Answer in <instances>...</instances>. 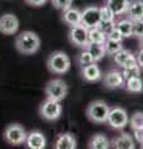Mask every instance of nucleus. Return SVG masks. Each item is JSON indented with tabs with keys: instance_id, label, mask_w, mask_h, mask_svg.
Segmentation results:
<instances>
[{
	"instance_id": "1",
	"label": "nucleus",
	"mask_w": 143,
	"mask_h": 149,
	"mask_svg": "<svg viewBox=\"0 0 143 149\" xmlns=\"http://www.w3.org/2000/svg\"><path fill=\"white\" fill-rule=\"evenodd\" d=\"M41 46L39 35L34 31H22L15 39V49L22 55H34Z\"/></svg>"
},
{
	"instance_id": "2",
	"label": "nucleus",
	"mask_w": 143,
	"mask_h": 149,
	"mask_svg": "<svg viewBox=\"0 0 143 149\" xmlns=\"http://www.w3.org/2000/svg\"><path fill=\"white\" fill-rule=\"evenodd\" d=\"M46 66L51 73L63 74L71 68V60L63 51H55L47 57Z\"/></svg>"
},
{
	"instance_id": "3",
	"label": "nucleus",
	"mask_w": 143,
	"mask_h": 149,
	"mask_svg": "<svg viewBox=\"0 0 143 149\" xmlns=\"http://www.w3.org/2000/svg\"><path fill=\"white\" fill-rule=\"evenodd\" d=\"M110 112V106L102 100L92 101L86 108V116L91 122L96 124L106 123Z\"/></svg>"
},
{
	"instance_id": "4",
	"label": "nucleus",
	"mask_w": 143,
	"mask_h": 149,
	"mask_svg": "<svg viewBox=\"0 0 143 149\" xmlns=\"http://www.w3.org/2000/svg\"><path fill=\"white\" fill-rule=\"evenodd\" d=\"M68 92V87L65 81L61 78H54V80L49 81L45 86V95L47 100H54L61 102L62 100L66 98Z\"/></svg>"
},
{
	"instance_id": "5",
	"label": "nucleus",
	"mask_w": 143,
	"mask_h": 149,
	"mask_svg": "<svg viewBox=\"0 0 143 149\" xmlns=\"http://www.w3.org/2000/svg\"><path fill=\"white\" fill-rule=\"evenodd\" d=\"M39 113H40V117L43 119L47 120V122H55V120H57L60 117H61L62 106L60 104L59 101L46 98V101H44L40 106Z\"/></svg>"
},
{
	"instance_id": "6",
	"label": "nucleus",
	"mask_w": 143,
	"mask_h": 149,
	"mask_svg": "<svg viewBox=\"0 0 143 149\" xmlns=\"http://www.w3.org/2000/svg\"><path fill=\"white\" fill-rule=\"evenodd\" d=\"M26 130L19 123H11L4 130V141L10 146H20L25 143Z\"/></svg>"
},
{
	"instance_id": "7",
	"label": "nucleus",
	"mask_w": 143,
	"mask_h": 149,
	"mask_svg": "<svg viewBox=\"0 0 143 149\" xmlns=\"http://www.w3.org/2000/svg\"><path fill=\"white\" fill-rule=\"evenodd\" d=\"M68 40H70V42L72 45L81 49H85L87 44H89V29L85 27L82 24L70 26Z\"/></svg>"
},
{
	"instance_id": "8",
	"label": "nucleus",
	"mask_w": 143,
	"mask_h": 149,
	"mask_svg": "<svg viewBox=\"0 0 143 149\" xmlns=\"http://www.w3.org/2000/svg\"><path fill=\"white\" fill-rule=\"evenodd\" d=\"M111 128L113 129H123L128 124V116L127 112L124 111L122 107H113L110 108L107 120H106Z\"/></svg>"
},
{
	"instance_id": "9",
	"label": "nucleus",
	"mask_w": 143,
	"mask_h": 149,
	"mask_svg": "<svg viewBox=\"0 0 143 149\" xmlns=\"http://www.w3.org/2000/svg\"><path fill=\"white\" fill-rule=\"evenodd\" d=\"M101 21L100 16V8L91 5L81 10V24L87 29H92V27H97Z\"/></svg>"
},
{
	"instance_id": "10",
	"label": "nucleus",
	"mask_w": 143,
	"mask_h": 149,
	"mask_svg": "<svg viewBox=\"0 0 143 149\" xmlns=\"http://www.w3.org/2000/svg\"><path fill=\"white\" fill-rule=\"evenodd\" d=\"M19 30V19L14 14H4L0 16V32L4 35H14Z\"/></svg>"
},
{
	"instance_id": "11",
	"label": "nucleus",
	"mask_w": 143,
	"mask_h": 149,
	"mask_svg": "<svg viewBox=\"0 0 143 149\" xmlns=\"http://www.w3.org/2000/svg\"><path fill=\"white\" fill-rule=\"evenodd\" d=\"M103 78V85L106 88L110 90H114V88H121L124 85V78L121 71L118 70H111V71L106 72Z\"/></svg>"
},
{
	"instance_id": "12",
	"label": "nucleus",
	"mask_w": 143,
	"mask_h": 149,
	"mask_svg": "<svg viewBox=\"0 0 143 149\" xmlns=\"http://www.w3.org/2000/svg\"><path fill=\"white\" fill-rule=\"evenodd\" d=\"M25 144L30 149H44L46 148V138L40 130H31L26 134Z\"/></svg>"
},
{
	"instance_id": "13",
	"label": "nucleus",
	"mask_w": 143,
	"mask_h": 149,
	"mask_svg": "<svg viewBox=\"0 0 143 149\" xmlns=\"http://www.w3.org/2000/svg\"><path fill=\"white\" fill-rule=\"evenodd\" d=\"M81 76L87 82H97L102 78V71L100 66L96 62H92L90 65L81 67Z\"/></svg>"
},
{
	"instance_id": "14",
	"label": "nucleus",
	"mask_w": 143,
	"mask_h": 149,
	"mask_svg": "<svg viewBox=\"0 0 143 149\" xmlns=\"http://www.w3.org/2000/svg\"><path fill=\"white\" fill-rule=\"evenodd\" d=\"M110 147L116 149H135V139L131 134L121 133L110 142Z\"/></svg>"
},
{
	"instance_id": "15",
	"label": "nucleus",
	"mask_w": 143,
	"mask_h": 149,
	"mask_svg": "<svg viewBox=\"0 0 143 149\" xmlns=\"http://www.w3.org/2000/svg\"><path fill=\"white\" fill-rule=\"evenodd\" d=\"M77 142L76 138L71 133H61L56 138L55 148L56 149H76Z\"/></svg>"
},
{
	"instance_id": "16",
	"label": "nucleus",
	"mask_w": 143,
	"mask_h": 149,
	"mask_svg": "<svg viewBox=\"0 0 143 149\" xmlns=\"http://www.w3.org/2000/svg\"><path fill=\"white\" fill-rule=\"evenodd\" d=\"M62 21L68 26L81 24V10L77 8H68L62 11Z\"/></svg>"
},
{
	"instance_id": "17",
	"label": "nucleus",
	"mask_w": 143,
	"mask_h": 149,
	"mask_svg": "<svg viewBox=\"0 0 143 149\" xmlns=\"http://www.w3.org/2000/svg\"><path fill=\"white\" fill-rule=\"evenodd\" d=\"M126 15L131 20H140L143 19V3L142 0H131L128 3Z\"/></svg>"
},
{
	"instance_id": "18",
	"label": "nucleus",
	"mask_w": 143,
	"mask_h": 149,
	"mask_svg": "<svg viewBox=\"0 0 143 149\" xmlns=\"http://www.w3.org/2000/svg\"><path fill=\"white\" fill-rule=\"evenodd\" d=\"M128 3L130 0H106V6H108L112 10L114 16H119L126 14Z\"/></svg>"
},
{
	"instance_id": "19",
	"label": "nucleus",
	"mask_w": 143,
	"mask_h": 149,
	"mask_svg": "<svg viewBox=\"0 0 143 149\" xmlns=\"http://www.w3.org/2000/svg\"><path fill=\"white\" fill-rule=\"evenodd\" d=\"M126 83H124V87L126 90L131 93H141L143 92V80L140 76H132L126 78Z\"/></svg>"
},
{
	"instance_id": "20",
	"label": "nucleus",
	"mask_w": 143,
	"mask_h": 149,
	"mask_svg": "<svg viewBox=\"0 0 143 149\" xmlns=\"http://www.w3.org/2000/svg\"><path fill=\"white\" fill-rule=\"evenodd\" d=\"M89 148L91 149H108L110 148V141L107 137L102 133H97L93 137H91L89 142Z\"/></svg>"
},
{
	"instance_id": "21",
	"label": "nucleus",
	"mask_w": 143,
	"mask_h": 149,
	"mask_svg": "<svg viewBox=\"0 0 143 149\" xmlns=\"http://www.w3.org/2000/svg\"><path fill=\"white\" fill-rule=\"evenodd\" d=\"M89 52L91 54L92 58L95 62L101 61L105 56H106V51H105V46L103 44H93V42H89L87 46L85 47Z\"/></svg>"
},
{
	"instance_id": "22",
	"label": "nucleus",
	"mask_w": 143,
	"mask_h": 149,
	"mask_svg": "<svg viewBox=\"0 0 143 149\" xmlns=\"http://www.w3.org/2000/svg\"><path fill=\"white\" fill-rule=\"evenodd\" d=\"M116 29L123 36V39H128V37L132 36V20L128 17L121 19L116 22Z\"/></svg>"
},
{
	"instance_id": "23",
	"label": "nucleus",
	"mask_w": 143,
	"mask_h": 149,
	"mask_svg": "<svg viewBox=\"0 0 143 149\" xmlns=\"http://www.w3.org/2000/svg\"><path fill=\"white\" fill-rule=\"evenodd\" d=\"M106 34L100 30L98 27H92L89 29V42H93V44H103L106 41Z\"/></svg>"
},
{
	"instance_id": "24",
	"label": "nucleus",
	"mask_w": 143,
	"mask_h": 149,
	"mask_svg": "<svg viewBox=\"0 0 143 149\" xmlns=\"http://www.w3.org/2000/svg\"><path fill=\"white\" fill-rule=\"evenodd\" d=\"M103 46H105L106 55H113V54H116L117 51L123 49L122 41H114L111 39H106V41L103 42Z\"/></svg>"
},
{
	"instance_id": "25",
	"label": "nucleus",
	"mask_w": 143,
	"mask_h": 149,
	"mask_svg": "<svg viewBox=\"0 0 143 149\" xmlns=\"http://www.w3.org/2000/svg\"><path fill=\"white\" fill-rule=\"evenodd\" d=\"M133 54L131 52L130 50H124V49H121L119 51H117L116 54H113V61L114 63L117 65V66L122 67L123 63L126 62V60L130 57V56H132Z\"/></svg>"
},
{
	"instance_id": "26",
	"label": "nucleus",
	"mask_w": 143,
	"mask_h": 149,
	"mask_svg": "<svg viewBox=\"0 0 143 149\" xmlns=\"http://www.w3.org/2000/svg\"><path fill=\"white\" fill-rule=\"evenodd\" d=\"M76 61H77V63H78V66L80 67H84V66H86V65H90L92 62H95L93 58H92V56H91V54L86 49H82L81 52L77 55Z\"/></svg>"
},
{
	"instance_id": "27",
	"label": "nucleus",
	"mask_w": 143,
	"mask_h": 149,
	"mask_svg": "<svg viewBox=\"0 0 143 149\" xmlns=\"http://www.w3.org/2000/svg\"><path fill=\"white\" fill-rule=\"evenodd\" d=\"M130 124L132 129L143 128V112L142 111H137L132 114V117L130 119Z\"/></svg>"
},
{
	"instance_id": "28",
	"label": "nucleus",
	"mask_w": 143,
	"mask_h": 149,
	"mask_svg": "<svg viewBox=\"0 0 143 149\" xmlns=\"http://www.w3.org/2000/svg\"><path fill=\"white\" fill-rule=\"evenodd\" d=\"M122 74H123L124 80L128 78V77H132V76H140L141 74V67L138 66V63L133 65V66H130V67H123Z\"/></svg>"
},
{
	"instance_id": "29",
	"label": "nucleus",
	"mask_w": 143,
	"mask_h": 149,
	"mask_svg": "<svg viewBox=\"0 0 143 149\" xmlns=\"http://www.w3.org/2000/svg\"><path fill=\"white\" fill-rule=\"evenodd\" d=\"M143 35V19L132 21V36L141 37Z\"/></svg>"
},
{
	"instance_id": "30",
	"label": "nucleus",
	"mask_w": 143,
	"mask_h": 149,
	"mask_svg": "<svg viewBox=\"0 0 143 149\" xmlns=\"http://www.w3.org/2000/svg\"><path fill=\"white\" fill-rule=\"evenodd\" d=\"M100 16H101V21H111L114 20V14L108 6H101L100 8Z\"/></svg>"
},
{
	"instance_id": "31",
	"label": "nucleus",
	"mask_w": 143,
	"mask_h": 149,
	"mask_svg": "<svg viewBox=\"0 0 143 149\" xmlns=\"http://www.w3.org/2000/svg\"><path fill=\"white\" fill-rule=\"evenodd\" d=\"M72 1L73 0H51V4L55 9L57 10H66V9L72 6Z\"/></svg>"
},
{
	"instance_id": "32",
	"label": "nucleus",
	"mask_w": 143,
	"mask_h": 149,
	"mask_svg": "<svg viewBox=\"0 0 143 149\" xmlns=\"http://www.w3.org/2000/svg\"><path fill=\"white\" fill-rule=\"evenodd\" d=\"M97 27H98L100 30H102L105 34L107 35L111 30L116 27V21H114V20H111V21H100V24H98Z\"/></svg>"
},
{
	"instance_id": "33",
	"label": "nucleus",
	"mask_w": 143,
	"mask_h": 149,
	"mask_svg": "<svg viewBox=\"0 0 143 149\" xmlns=\"http://www.w3.org/2000/svg\"><path fill=\"white\" fill-rule=\"evenodd\" d=\"M106 37L107 39H111V40H114V41H123V36L119 34V31L114 27V29H112L107 35H106Z\"/></svg>"
},
{
	"instance_id": "34",
	"label": "nucleus",
	"mask_w": 143,
	"mask_h": 149,
	"mask_svg": "<svg viewBox=\"0 0 143 149\" xmlns=\"http://www.w3.org/2000/svg\"><path fill=\"white\" fill-rule=\"evenodd\" d=\"M133 132H135V139L142 144L143 147V128H140V129H133Z\"/></svg>"
},
{
	"instance_id": "35",
	"label": "nucleus",
	"mask_w": 143,
	"mask_h": 149,
	"mask_svg": "<svg viewBox=\"0 0 143 149\" xmlns=\"http://www.w3.org/2000/svg\"><path fill=\"white\" fill-rule=\"evenodd\" d=\"M136 61L138 63V66L141 67V70H143V49H140L136 54Z\"/></svg>"
},
{
	"instance_id": "36",
	"label": "nucleus",
	"mask_w": 143,
	"mask_h": 149,
	"mask_svg": "<svg viewBox=\"0 0 143 149\" xmlns=\"http://www.w3.org/2000/svg\"><path fill=\"white\" fill-rule=\"evenodd\" d=\"M47 0H25V3L30 6H43Z\"/></svg>"
},
{
	"instance_id": "37",
	"label": "nucleus",
	"mask_w": 143,
	"mask_h": 149,
	"mask_svg": "<svg viewBox=\"0 0 143 149\" xmlns=\"http://www.w3.org/2000/svg\"><path fill=\"white\" fill-rule=\"evenodd\" d=\"M138 39H140V49H143V35L138 37Z\"/></svg>"
},
{
	"instance_id": "38",
	"label": "nucleus",
	"mask_w": 143,
	"mask_h": 149,
	"mask_svg": "<svg viewBox=\"0 0 143 149\" xmlns=\"http://www.w3.org/2000/svg\"><path fill=\"white\" fill-rule=\"evenodd\" d=\"M142 3H143V0H142Z\"/></svg>"
}]
</instances>
